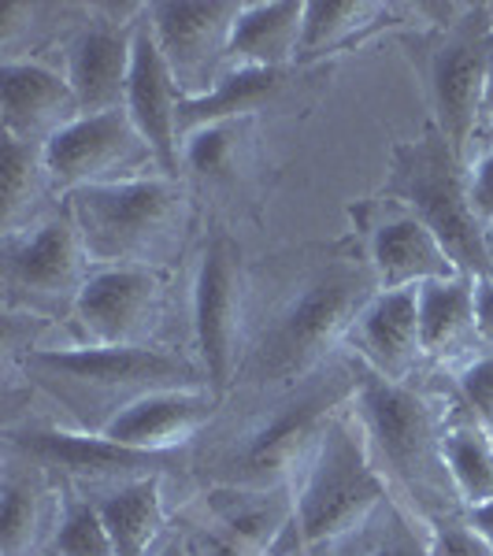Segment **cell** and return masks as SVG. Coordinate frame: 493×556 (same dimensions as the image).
I'll use <instances>...</instances> for the list:
<instances>
[{"label": "cell", "mask_w": 493, "mask_h": 556, "mask_svg": "<svg viewBox=\"0 0 493 556\" xmlns=\"http://www.w3.org/2000/svg\"><path fill=\"white\" fill-rule=\"evenodd\" d=\"M375 293L379 278L367 256L323 260L245 353L238 382L286 390L316 375L323 364H330V353L349 338V327Z\"/></svg>", "instance_id": "obj_1"}, {"label": "cell", "mask_w": 493, "mask_h": 556, "mask_svg": "<svg viewBox=\"0 0 493 556\" xmlns=\"http://www.w3.org/2000/svg\"><path fill=\"white\" fill-rule=\"evenodd\" d=\"M390 482L379 471L353 401L319 434L316 450L293 479V527L279 556H304L334 545L371 523L387 505Z\"/></svg>", "instance_id": "obj_2"}, {"label": "cell", "mask_w": 493, "mask_h": 556, "mask_svg": "<svg viewBox=\"0 0 493 556\" xmlns=\"http://www.w3.org/2000/svg\"><path fill=\"white\" fill-rule=\"evenodd\" d=\"M353 412L361 419L371 456L387 475L390 490H401L416 519L456 516L460 497L445 468V419L419 397L408 382L379 379L364 367L353 393Z\"/></svg>", "instance_id": "obj_3"}, {"label": "cell", "mask_w": 493, "mask_h": 556, "mask_svg": "<svg viewBox=\"0 0 493 556\" xmlns=\"http://www.w3.org/2000/svg\"><path fill=\"white\" fill-rule=\"evenodd\" d=\"M67 212L93 267H156L182 245L190 190L178 175H149L67 193Z\"/></svg>", "instance_id": "obj_4"}, {"label": "cell", "mask_w": 493, "mask_h": 556, "mask_svg": "<svg viewBox=\"0 0 493 556\" xmlns=\"http://www.w3.org/2000/svg\"><path fill=\"white\" fill-rule=\"evenodd\" d=\"M387 197L434 230L464 275L493 278L486 227L479 223L468 197V164L456 156L434 123L419 138L393 146Z\"/></svg>", "instance_id": "obj_5"}, {"label": "cell", "mask_w": 493, "mask_h": 556, "mask_svg": "<svg viewBox=\"0 0 493 556\" xmlns=\"http://www.w3.org/2000/svg\"><path fill=\"white\" fill-rule=\"evenodd\" d=\"M23 367L67 405L108 401L112 419L138 397L156 390H208L201 364L156 345H71V349H30ZM108 419V424H112Z\"/></svg>", "instance_id": "obj_6"}, {"label": "cell", "mask_w": 493, "mask_h": 556, "mask_svg": "<svg viewBox=\"0 0 493 556\" xmlns=\"http://www.w3.org/2000/svg\"><path fill=\"white\" fill-rule=\"evenodd\" d=\"M361 375V361L323 364L316 375L301 382L293 397H286L264 424H256L223 456L219 482H230V486H290L316 450L327 424L353 401Z\"/></svg>", "instance_id": "obj_7"}, {"label": "cell", "mask_w": 493, "mask_h": 556, "mask_svg": "<svg viewBox=\"0 0 493 556\" xmlns=\"http://www.w3.org/2000/svg\"><path fill=\"white\" fill-rule=\"evenodd\" d=\"M241 323H245V260L241 245L227 230L204 241L193 275V342L197 364L215 397H227L238 382L241 361Z\"/></svg>", "instance_id": "obj_8"}, {"label": "cell", "mask_w": 493, "mask_h": 556, "mask_svg": "<svg viewBox=\"0 0 493 556\" xmlns=\"http://www.w3.org/2000/svg\"><path fill=\"white\" fill-rule=\"evenodd\" d=\"M493 56V12L486 4L464 8L460 20L445 23L442 38L430 49V104L434 127L450 141L464 164L475 134H482V97Z\"/></svg>", "instance_id": "obj_9"}, {"label": "cell", "mask_w": 493, "mask_h": 556, "mask_svg": "<svg viewBox=\"0 0 493 556\" xmlns=\"http://www.w3.org/2000/svg\"><path fill=\"white\" fill-rule=\"evenodd\" d=\"M45 164L56 190L75 193L86 186H112L130 178L167 175L127 108L101 115H78L45 141Z\"/></svg>", "instance_id": "obj_10"}, {"label": "cell", "mask_w": 493, "mask_h": 556, "mask_svg": "<svg viewBox=\"0 0 493 556\" xmlns=\"http://www.w3.org/2000/svg\"><path fill=\"white\" fill-rule=\"evenodd\" d=\"M89 271H93V260L86 253L67 204L38 219L23 235L4 238L8 298L23 301L34 312H75V301L83 293Z\"/></svg>", "instance_id": "obj_11"}, {"label": "cell", "mask_w": 493, "mask_h": 556, "mask_svg": "<svg viewBox=\"0 0 493 556\" xmlns=\"http://www.w3.org/2000/svg\"><path fill=\"white\" fill-rule=\"evenodd\" d=\"M241 8L245 4L235 0H167V4L146 8L152 38L186 101L212 93L215 83L227 75L230 38H235Z\"/></svg>", "instance_id": "obj_12"}, {"label": "cell", "mask_w": 493, "mask_h": 556, "mask_svg": "<svg viewBox=\"0 0 493 556\" xmlns=\"http://www.w3.org/2000/svg\"><path fill=\"white\" fill-rule=\"evenodd\" d=\"M164 316L160 267H93L75 301L83 345H149Z\"/></svg>", "instance_id": "obj_13"}, {"label": "cell", "mask_w": 493, "mask_h": 556, "mask_svg": "<svg viewBox=\"0 0 493 556\" xmlns=\"http://www.w3.org/2000/svg\"><path fill=\"white\" fill-rule=\"evenodd\" d=\"M182 89H178L156 38H152L146 12H141L138 34H134L127 115L141 130V138L152 146L167 175H178V156H182V138H178V108H182Z\"/></svg>", "instance_id": "obj_14"}, {"label": "cell", "mask_w": 493, "mask_h": 556, "mask_svg": "<svg viewBox=\"0 0 493 556\" xmlns=\"http://www.w3.org/2000/svg\"><path fill=\"white\" fill-rule=\"evenodd\" d=\"M345 345L367 371L390 382H408L427 361L419 338L416 290H379L349 327Z\"/></svg>", "instance_id": "obj_15"}, {"label": "cell", "mask_w": 493, "mask_h": 556, "mask_svg": "<svg viewBox=\"0 0 493 556\" xmlns=\"http://www.w3.org/2000/svg\"><path fill=\"white\" fill-rule=\"evenodd\" d=\"M12 445L49 468H64L71 479L89 482H130L141 475H160L167 456L164 453H138L130 445L112 442L101 430H64V427H45V430H23L12 434Z\"/></svg>", "instance_id": "obj_16"}, {"label": "cell", "mask_w": 493, "mask_h": 556, "mask_svg": "<svg viewBox=\"0 0 493 556\" xmlns=\"http://www.w3.org/2000/svg\"><path fill=\"white\" fill-rule=\"evenodd\" d=\"M83 108L67 75L41 60H4L0 67V123L8 138L45 146L52 134L75 123Z\"/></svg>", "instance_id": "obj_17"}, {"label": "cell", "mask_w": 493, "mask_h": 556, "mask_svg": "<svg viewBox=\"0 0 493 556\" xmlns=\"http://www.w3.org/2000/svg\"><path fill=\"white\" fill-rule=\"evenodd\" d=\"M141 12H146V8H141ZM138 20L89 23L78 30V38L67 45L64 75L71 89H75V101L83 108V115H101V112H119V108H127Z\"/></svg>", "instance_id": "obj_18"}, {"label": "cell", "mask_w": 493, "mask_h": 556, "mask_svg": "<svg viewBox=\"0 0 493 556\" xmlns=\"http://www.w3.org/2000/svg\"><path fill=\"white\" fill-rule=\"evenodd\" d=\"M215 408H219V397L204 386L201 390H156L123 408L101 434L138 453L172 456L178 445H186L212 424Z\"/></svg>", "instance_id": "obj_19"}, {"label": "cell", "mask_w": 493, "mask_h": 556, "mask_svg": "<svg viewBox=\"0 0 493 556\" xmlns=\"http://www.w3.org/2000/svg\"><path fill=\"white\" fill-rule=\"evenodd\" d=\"M367 264L379 278V290H419L427 282L464 275L453 264V256L445 253L442 241L434 238V230L405 208H397L371 227Z\"/></svg>", "instance_id": "obj_20"}, {"label": "cell", "mask_w": 493, "mask_h": 556, "mask_svg": "<svg viewBox=\"0 0 493 556\" xmlns=\"http://www.w3.org/2000/svg\"><path fill=\"white\" fill-rule=\"evenodd\" d=\"M204 519L238 538L260 556H279L293 527V482L290 486H230L215 482L201 497Z\"/></svg>", "instance_id": "obj_21"}, {"label": "cell", "mask_w": 493, "mask_h": 556, "mask_svg": "<svg viewBox=\"0 0 493 556\" xmlns=\"http://www.w3.org/2000/svg\"><path fill=\"white\" fill-rule=\"evenodd\" d=\"M419 338L424 356L438 364H471L479 356V304H475V278L453 275L442 282H427L416 290Z\"/></svg>", "instance_id": "obj_22"}, {"label": "cell", "mask_w": 493, "mask_h": 556, "mask_svg": "<svg viewBox=\"0 0 493 556\" xmlns=\"http://www.w3.org/2000/svg\"><path fill=\"white\" fill-rule=\"evenodd\" d=\"M298 83V67H230L212 93L182 101L178 108V138L227 119H253L267 108L286 104V93Z\"/></svg>", "instance_id": "obj_23"}, {"label": "cell", "mask_w": 493, "mask_h": 556, "mask_svg": "<svg viewBox=\"0 0 493 556\" xmlns=\"http://www.w3.org/2000/svg\"><path fill=\"white\" fill-rule=\"evenodd\" d=\"M304 45L301 0H245L230 38V67H298Z\"/></svg>", "instance_id": "obj_24"}, {"label": "cell", "mask_w": 493, "mask_h": 556, "mask_svg": "<svg viewBox=\"0 0 493 556\" xmlns=\"http://www.w3.org/2000/svg\"><path fill=\"white\" fill-rule=\"evenodd\" d=\"M108 534L119 556H149L164 538L167 508H164V475H141V479L119 482L97 501Z\"/></svg>", "instance_id": "obj_25"}, {"label": "cell", "mask_w": 493, "mask_h": 556, "mask_svg": "<svg viewBox=\"0 0 493 556\" xmlns=\"http://www.w3.org/2000/svg\"><path fill=\"white\" fill-rule=\"evenodd\" d=\"M49 186L56 190L49 164H45V146L4 134V141H0V219H4V238L34 227V208L41 204Z\"/></svg>", "instance_id": "obj_26"}, {"label": "cell", "mask_w": 493, "mask_h": 556, "mask_svg": "<svg viewBox=\"0 0 493 556\" xmlns=\"http://www.w3.org/2000/svg\"><path fill=\"white\" fill-rule=\"evenodd\" d=\"M390 12L393 8L371 4V0H312V4H304L301 60H319L327 52L367 38Z\"/></svg>", "instance_id": "obj_27"}, {"label": "cell", "mask_w": 493, "mask_h": 556, "mask_svg": "<svg viewBox=\"0 0 493 556\" xmlns=\"http://www.w3.org/2000/svg\"><path fill=\"white\" fill-rule=\"evenodd\" d=\"M445 468L460 508L493 501V434L479 419H453L445 424Z\"/></svg>", "instance_id": "obj_28"}, {"label": "cell", "mask_w": 493, "mask_h": 556, "mask_svg": "<svg viewBox=\"0 0 493 556\" xmlns=\"http://www.w3.org/2000/svg\"><path fill=\"white\" fill-rule=\"evenodd\" d=\"M249 123L253 119H227L212 123V127L193 130L182 141V156H178V172H186L193 182L215 186L238 175L241 152L249 141Z\"/></svg>", "instance_id": "obj_29"}, {"label": "cell", "mask_w": 493, "mask_h": 556, "mask_svg": "<svg viewBox=\"0 0 493 556\" xmlns=\"http://www.w3.org/2000/svg\"><path fill=\"white\" fill-rule=\"evenodd\" d=\"M45 523V490L30 475L8 471L0 486V553L30 556Z\"/></svg>", "instance_id": "obj_30"}, {"label": "cell", "mask_w": 493, "mask_h": 556, "mask_svg": "<svg viewBox=\"0 0 493 556\" xmlns=\"http://www.w3.org/2000/svg\"><path fill=\"white\" fill-rule=\"evenodd\" d=\"M49 556H119L93 501H67L49 538Z\"/></svg>", "instance_id": "obj_31"}, {"label": "cell", "mask_w": 493, "mask_h": 556, "mask_svg": "<svg viewBox=\"0 0 493 556\" xmlns=\"http://www.w3.org/2000/svg\"><path fill=\"white\" fill-rule=\"evenodd\" d=\"M427 549L430 556H493L486 538L471 531L464 516H442L427 523Z\"/></svg>", "instance_id": "obj_32"}, {"label": "cell", "mask_w": 493, "mask_h": 556, "mask_svg": "<svg viewBox=\"0 0 493 556\" xmlns=\"http://www.w3.org/2000/svg\"><path fill=\"white\" fill-rule=\"evenodd\" d=\"M456 382H460L471 416L493 434V353H479L471 364H464Z\"/></svg>", "instance_id": "obj_33"}, {"label": "cell", "mask_w": 493, "mask_h": 556, "mask_svg": "<svg viewBox=\"0 0 493 556\" xmlns=\"http://www.w3.org/2000/svg\"><path fill=\"white\" fill-rule=\"evenodd\" d=\"M364 556H430L424 519H416L408 508H401V523L387 531V538H379Z\"/></svg>", "instance_id": "obj_34"}, {"label": "cell", "mask_w": 493, "mask_h": 556, "mask_svg": "<svg viewBox=\"0 0 493 556\" xmlns=\"http://www.w3.org/2000/svg\"><path fill=\"white\" fill-rule=\"evenodd\" d=\"M468 197L479 223L493 230V146H486L468 164Z\"/></svg>", "instance_id": "obj_35"}, {"label": "cell", "mask_w": 493, "mask_h": 556, "mask_svg": "<svg viewBox=\"0 0 493 556\" xmlns=\"http://www.w3.org/2000/svg\"><path fill=\"white\" fill-rule=\"evenodd\" d=\"M475 304H479L482 345H493V278H475Z\"/></svg>", "instance_id": "obj_36"}, {"label": "cell", "mask_w": 493, "mask_h": 556, "mask_svg": "<svg viewBox=\"0 0 493 556\" xmlns=\"http://www.w3.org/2000/svg\"><path fill=\"white\" fill-rule=\"evenodd\" d=\"M464 519L471 523L475 534L486 538V542L493 545V501H486V505H475V508H464Z\"/></svg>", "instance_id": "obj_37"}, {"label": "cell", "mask_w": 493, "mask_h": 556, "mask_svg": "<svg viewBox=\"0 0 493 556\" xmlns=\"http://www.w3.org/2000/svg\"><path fill=\"white\" fill-rule=\"evenodd\" d=\"M149 556H197V553H193L190 538H167V542H160Z\"/></svg>", "instance_id": "obj_38"}, {"label": "cell", "mask_w": 493, "mask_h": 556, "mask_svg": "<svg viewBox=\"0 0 493 556\" xmlns=\"http://www.w3.org/2000/svg\"><path fill=\"white\" fill-rule=\"evenodd\" d=\"M493 123V56H490V71H486V97H482V130Z\"/></svg>", "instance_id": "obj_39"}, {"label": "cell", "mask_w": 493, "mask_h": 556, "mask_svg": "<svg viewBox=\"0 0 493 556\" xmlns=\"http://www.w3.org/2000/svg\"><path fill=\"white\" fill-rule=\"evenodd\" d=\"M486 245H490V264H493V230H486Z\"/></svg>", "instance_id": "obj_40"}, {"label": "cell", "mask_w": 493, "mask_h": 556, "mask_svg": "<svg viewBox=\"0 0 493 556\" xmlns=\"http://www.w3.org/2000/svg\"><path fill=\"white\" fill-rule=\"evenodd\" d=\"M486 134H490V146H493V123H490V127H486Z\"/></svg>", "instance_id": "obj_41"}, {"label": "cell", "mask_w": 493, "mask_h": 556, "mask_svg": "<svg viewBox=\"0 0 493 556\" xmlns=\"http://www.w3.org/2000/svg\"><path fill=\"white\" fill-rule=\"evenodd\" d=\"M45 556H49V553H45Z\"/></svg>", "instance_id": "obj_42"}]
</instances>
